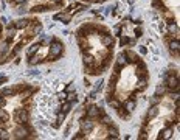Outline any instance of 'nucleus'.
Instances as JSON below:
<instances>
[{"instance_id":"obj_6","label":"nucleus","mask_w":180,"mask_h":140,"mask_svg":"<svg viewBox=\"0 0 180 140\" xmlns=\"http://www.w3.org/2000/svg\"><path fill=\"white\" fill-rule=\"evenodd\" d=\"M124 53V56H126V59H128V64L131 62V64H135V62H138L140 61V58H138V54L132 51V50H126V51H123Z\"/></svg>"},{"instance_id":"obj_39","label":"nucleus","mask_w":180,"mask_h":140,"mask_svg":"<svg viewBox=\"0 0 180 140\" xmlns=\"http://www.w3.org/2000/svg\"><path fill=\"white\" fill-rule=\"evenodd\" d=\"M14 2H16L17 5H25V3H27L28 0H14Z\"/></svg>"},{"instance_id":"obj_41","label":"nucleus","mask_w":180,"mask_h":140,"mask_svg":"<svg viewBox=\"0 0 180 140\" xmlns=\"http://www.w3.org/2000/svg\"><path fill=\"white\" fill-rule=\"evenodd\" d=\"M51 3H54V5H61L62 3V0H50Z\"/></svg>"},{"instance_id":"obj_18","label":"nucleus","mask_w":180,"mask_h":140,"mask_svg":"<svg viewBox=\"0 0 180 140\" xmlns=\"http://www.w3.org/2000/svg\"><path fill=\"white\" fill-rule=\"evenodd\" d=\"M30 23H28V20L27 19H19V20H16L14 22V27H16V30H19V28H27Z\"/></svg>"},{"instance_id":"obj_28","label":"nucleus","mask_w":180,"mask_h":140,"mask_svg":"<svg viewBox=\"0 0 180 140\" xmlns=\"http://www.w3.org/2000/svg\"><path fill=\"white\" fill-rule=\"evenodd\" d=\"M102 87H104V81H102V80H98V81L95 83V87H93V91L99 93L101 91H102Z\"/></svg>"},{"instance_id":"obj_36","label":"nucleus","mask_w":180,"mask_h":140,"mask_svg":"<svg viewBox=\"0 0 180 140\" xmlns=\"http://www.w3.org/2000/svg\"><path fill=\"white\" fill-rule=\"evenodd\" d=\"M75 91V83H70L67 87H65V92H73Z\"/></svg>"},{"instance_id":"obj_30","label":"nucleus","mask_w":180,"mask_h":140,"mask_svg":"<svg viewBox=\"0 0 180 140\" xmlns=\"http://www.w3.org/2000/svg\"><path fill=\"white\" fill-rule=\"evenodd\" d=\"M8 120H9V114L0 107V122H8Z\"/></svg>"},{"instance_id":"obj_37","label":"nucleus","mask_w":180,"mask_h":140,"mask_svg":"<svg viewBox=\"0 0 180 140\" xmlns=\"http://www.w3.org/2000/svg\"><path fill=\"white\" fill-rule=\"evenodd\" d=\"M135 36H137V38H141V36H143V30H141V28H135Z\"/></svg>"},{"instance_id":"obj_12","label":"nucleus","mask_w":180,"mask_h":140,"mask_svg":"<svg viewBox=\"0 0 180 140\" xmlns=\"http://www.w3.org/2000/svg\"><path fill=\"white\" fill-rule=\"evenodd\" d=\"M137 107V101L132 100V98H129L126 103H124V109L128 111V112H134V109Z\"/></svg>"},{"instance_id":"obj_10","label":"nucleus","mask_w":180,"mask_h":140,"mask_svg":"<svg viewBox=\"0 0 180 140\" xmlns=\"http://www.w3.org/2000/svg\"><path fill=\"white\" fill-rule=\"evenodd\" d=\"M101 44L104 47L113 45V36H112V34H104V36H101Z\"/></svg>"},{"instance_id":"obj_40","label":"nucleus","mask_w":180,"mask_h":140,"mask_svg":"<svg viewBox=\"0 0 180 140\" xmlns=\"http://www.w3.org/2000/svg\"><path fill=\"white\" fill-rule=\"evenodd\" d=\"M5 104V98H3V95H0V107Z\"/></svg>"},{"instance_id":"obj_20","label":"nucleus","mask_w":180,"mask_h":140,"mask_svg":"<svg viewBox=\"0 0 180 140\" xmlns=\"http://www.w3.org/2000/svg\"><path fill=\"white\" fill-rule=\"evenodd\" d=\"M171 137H172V128H169V126L165 131H162L158 136V139H171Z\"/></svg>"},{"instance_id":"obj_17","label":"nucleus","mask_w":180,"mask_h":140,"mask_svg":"<svg viewBox=\"0 0 180 140\" xmlns=\"http://www.w3.org/2000/svg\"><path fill=\"white\" fill-rule=\"evenodd\" d=\"M65 101H68V103H72V104L78 103V95H76V92H75V91H73V92H67Z\"/></svg>"},{"instance_id":"obj_44","label":"nucleus","mask_w":180,"mask_h":140,"mask_svg":"<svg viewBox=\"0 0 180 140\" xmlns=\"http://www.w3.org/2000/svg\"><path fill=\"white\" fill-rule=\"evenodd\" d=\"M0 33H2V25H0Z\"/></svg>"},{"instance_id":"obj_1","label":"nucleus","mask_w":180,"mask_h":140,"mask_svg":"<svg viewBox=\"0 0 180 140\" xmlns=\"http://www.w3.org/2000/svg\"><path fill=\"white\" fill-rule=\"evenodd\" d=\"M62 51H64V45H62L58 39H54V41L51 42V45H50V58H48V59L54 61L56 58H59V56L62 54Z\"/></svg>"},{"instance_id":"obj_9","label":"nucleus","mask_w":180,"mask_h":140,"mask_svg":"<svg viewBox=\"0 0 180 140\" xmlns=\"http://www.w3.org/2000/svg\"><path fill=\"white\" fill-rule=\"evenodd\" d=\"M27 134H28V131H27V128L23 126V125H19L17 126V129H16V139H27Z\"/></svg>"},{"instance_id":"obj_27","label":"nucleus","mask_w":180,"mask_h":140,"mask_svg":"<svg viewBox=\"0 0 180 140\" xmlns=\"http://www.w3.org/2000/svg\"><path fill=\"white\" fill-rule=\"evenodd\" d=\"M165 92H166V87H165L163 84H160V86H157V89H155V93H154V95H157V96L162 98V96L165 95Z\"/></svg>"},{"instance_id":"obj_19","label":"nucleus","mask_w":180,"mask_h":140,"mask_svg":"<svg viewBox=\"0 0 180 140\" xmlns=\"http://www.w3.org/2000/svg\"><path fill=\"white\" fill-rule=\"evenodd\" d=\"M148 87V81H146V76H141L137 83V91H144Z\"/></svg>"},{"instance_id":"obj_38","label":"nucleus","mask_w":180,"mask_h":140,"mask_svg":"<svg viewBox=\"0 0 180 140\" xmlns=\"http://www.w3.org/2000/svg\"><path fill=\"white\" fill-rule=\"evenodd\" d=\"M138 50H140V53H141V54H146V53H148V48H146V47H140V48H138Z\"/></svg>"},{"instance_id":"obj_7","label":"nucleus","mask_w":180,"mask_h":140,"mask_svg":"<svg viewBox=\"0 0 180 140\" xmlns=\"http://www.w3.org/2000/svg\"><path fill=\"white\" fill-rule=\"evenodd\" d=\"M126 65H128V59H126L124 53H120V54L117 56V72H120V69H123V67H126Z\"/></svg>"},{"instance_id":"obj_11","label":"nucleus","mask_w":180,"mask_h":140,"mask_svg":"<svg viewBox=\"0 0 180 140\" xmlns=\"http://www.w3.org/2000/svg\"><path fill=\"white\" fill-rule=\"evenodd\" d=\"M135 64H137V73H138L140 76H146V72H148L146 64L141 62V61H138V62H135Z\"/></svg>"},{"instance_id":"obj_8","label":"nucleus","mask_w":180,"mask_h":140,"mask_svg":"<svg viewBox=\"0 0 180 140\" xmlns=\"http://www.w3.org/2000/svg\"><path fill=\"white\" fill-rule=\"evenodd\" d=\"M54 20H62V22L67 25V23H70V20H72V16H70L68 13L62 11V13H59V14H56V16H54Z\"/></svg>"},{"instance_id":"obj_24","label":"nucleus","mask_w":180,"mask_h":140,"mask_svg":"<svg viewBox=\"0 0 180 140\" xmlns=\"http://www.w3.org/2000/svg\"><path fill=\"white\" fill-rule=\"evenodd\" d=\"M78 44H79V47H81V50L84 51L87 47H89V44H87V39L84 38V36H78ZM90 48V47H89Z\"/></svg>"},{"instance_id":"obj_35","label":"nucleus","mask_w":180,"mask_h":140,"mask_svg":"<svg viewBox=\"0 0 180 140\" xmlns=\"http://www.w3.org/2000/svg\"><path fill=\"white\" fill-rule=\"evenodd\" d=\"M113 31H115V34H117V36H121V25H115Z\"/></svg>"},{"instance_id":"obj_14","label":"nucleus","mask_w":180,"mask_h":140,"mask_svg":"<svg viewBox=\"0 0 180 140\" xmlns=\"http://www.w3.org/2000/svg\"><path fill=\"white\" fill-rule=\"evenodd\" d=\"M157 114H158V104H157V106H151V107H149V111H148L146 120H151V118H154Z\"/></svg>"},{"instance_id":"obj_4","label":"nucleus","mask_w":180,"mask_h":140,"mask_svg":"<svg viewBox=\"0 0 180 140\" xmlns=\"http://www.w3.org/2000/svg\"><path fill=\"white\" fill-rule=\"evenodd\" d=\"M79 126H81V132L82 134H89L90 131L93 129V126H95V122L92 118H89V117H86V118L79 120Z\"/></svg>"},{"instance_id":"obj_3","label":"nucleus","mask_w":180,"mask_h":140,"mask_svg":"<svg viewBox=\"0 0 180 140\" xmlns=\"http://www.w3.org/2000/svg\"><path fill=\"white\" fill-rule=\"evenodd\" d=\"M14 115H16V122H17V125H25V123H28L30 112H28L27 107H23V109H17Z\"/></svg>"},{"instance_id":"obj_33","label":"nucleus","mask_w":180,"mask_h":140,"mask_svg":"<svg viewBox=\"0 0 180 140\" xmlns=\"http://www.w3.org/2000/svg\"><path fill=\"white\" fill-rule=\"evenodd\" d=\"M65 96H67V92L64 91V92H61L59 95H58V100H59V101L62 103V101H65Z\"/></svg>"},{"instance_id":"obj_21","label":"nucleus","mask_w":180,"mask_h":140,"mask_svg":"<svg viewBox=\"0 0 180 140\" xmlns=\"http://www.w3.org/2000/svg\"><path fill=\"white\" fill-rule=\"evenodd\" d=\"M41 62H44V61L41 59L39 54H33V56H30V61H28L30 65H38V64H41Z\"/></svg>"},{"instance_id":"obj_42","label":"nucleus","mask_w":180,"mask_h":140,"mask_svg":"<svg viewBox=\"0 0 180 140\" xmlns=\"http://www.w3.org/2000/svg\"><path fill=\"white\" fill-rule=\"evenodd\" d=\"M2 23L6 25V23H8V19H6V17H2Z\"/></svg>"},{"instance_id":"obj_2","label":"nucleus","mask_w":180,"mask_h":140,"mask_svg":"<svg viewBox=\"0 0 180 140\" xmlns=\"http://www.w3.org/2000/svg\"><path fill=\"white\" fill-rule=\"evenodd\" d=\"M165 84L169 91H179V73H171L165 76Z\"/></svg>"},{"instance_id":"obj_43","label":"nucleus","mask_w":180,"mask_h":140,"mask_svg":"<svg viewBox=\"0 0 180 140\" xmlns=\"http://www.w3.org/2000/svg\"><path fill=\"white\" fill-rule=\"evenodd\" d=\"M129 3H134V0H129Z\"/></svg>"},{"instance_id":"obj_15","label":"nucleus","mask_w":180,"mask_h":140,"mask_svg":"<svg viewBox=\"0 0 180 140\" xmlns=\"http://www.w3.org/2000/svg\"><path fill=\"white\" fill-rule=\"evenodd\" d=\"M169 48H171V51H176V53H179V50H180V42H179V39L172 38V39L169 41Z\"/></svg>"},{"instance_id":"obj_22","label":"nucleus","mask_w":180,"mask_h":140,"mask_svg":"<svg viewBox=\"0 0 180 140\" xmlns=\"http://www.w3.org/2000/svg\"><path fill=\"white\" fill-rule=\"evenodd\" d=\"M39 48H41V44H39V42H38V44H33V45L28 48V51H27L28 58H30V56H33V54H36V53L39 51Z\"/></svg>"},{"instance_id":"obj_26","label":"nucleus","mask_w":180,"mask_h":140,"mask_svg":"<svg viewBox=\"0 0 180 140\" xmlns=\"http://www.w3.org/2000/svg\"><path fill=\"white\" fill-rule=\"evenodd\" d=\"M109 139H118V129L117 128H113L112 125H109Z\"/></svg>"},{"instance_id":"obj_29","label":"nucleus","mask_w":180,"mask_h":140,"mask_svg":"<svg viewBox=\"0 0 180 140\" xmlns=\"http://www.w3.org/2000/svg\"><path fill=\"white\" fill-rule=\"evenodd\" d=\"M8 44H9V42H8L6 39L0 44V54H6V53H8Z\"/></svg>"},{"instance_id":"obj_16","label":"nucleus","mask_w":180,"mask_h":140,"mask_svg":"<svg viewBox=\"0 0 180 140\" xmlns=\"http://www.w3.org/2000/svg\"><path fill=\"white\" fill-rule=\"evenodd\" d=\"M82 61H84L86 65H95V64H93V62H95V58H93L92 54H87L86 51H82Z\"/></svg>"},{"instance_id":"obj_31","label":"nucleus","mask_w":180,"mask_h":140,"mask_svg":"<svg viewBox=\"0 0 180 140\" xmlns=\"http://www.w3.org/2000/svg\"><path fill=\"white\" fill-rule=\"evenodd\" d=\"M160 103V96H157V95H152L151 98H149V104L151 106H157Z\"/></svg>"},{"instance_id":"obj_25","label":"nucleus","mask_w":180,"mask_h":140,"mask_svg":"<svg viewBox=\"0 0 180 140\" xmlns=\"http://www.w3.org/2000/svg\"><path fill=\"white\" fill-rule=\"evenodd\" d=\"M0 95H3V96H14V95H16V91H14V89H9V87H5V89L0 91Z\"/></svg>"},{"instance_id":"obj_13","label":"nucleus","mask_w":180,"mask_h":140,"mask_svg":"<svg viewBox=\"0 0 180 140\" xmlns=\"http://www.w3.org/2000/svg\"><path fill=\"white\" fill-rule=\"evenodd\" d=\"M72 107H73V104H72V103L64 101V104H62V106L58 109V112H62V114H65V115H67V114L70 112V109H72Z\"/></svg>"},{"instance_id":"obj_34","label":"nucleus","mask_w":180,"mask_h":140,"mask_svg":"<svg viewBox=\"0 0 180 140\" xmlns=\"http://www.w3.org/2000/svg\"><path fill=\"white\" fill-rule=\"evenodd\" d=\"M0 139H9V136H8V132L5 131V129H0Z\"/></svg>"},{"instance_id":"obj_5","label":"nucleus","mask_w":180,"mask_h":140,"mask_svg":"<svg viewBox=\"0 0 180 140\" xmlns=\"http://www.w3.org/2000/svg\"><path fill=\"white\" fill-rule=\"evenodd\" d=\"M168 33L172 36V38H176V39H179V25L174 22V20H171V22H168Z\"/></svg>"},{"instance_id":"obj_23","label":"nucleus","mask_w":180,"mask_h":140,"mask_svg":"<svg viewBox=\"0 0 180 140\" xmlns=\"http://www.w3.org/2000/svg\"><path fill=\"white\" fill-rule=\"evenodd\" d=\"M107 103H109V106H110V107H113V109H118V107L121 106V103H120L117 98H112V96H110V98H107Z\"/></svg>"},{"instance_id":"obj_32","label":"nucleus","mask_w":180,"mask_h":140,"mask_svg":"<svg viewBox=\"0 0 180 140\" xmlns=\"http://www.w3.org/2000/svg\"><path fill=\"white\" fill-rule=\"evenodd\" d=\"M50 8H47V6H34V8H31L30 11L31 13H44V11H48Z\"/></svg>"}]
</instances>
